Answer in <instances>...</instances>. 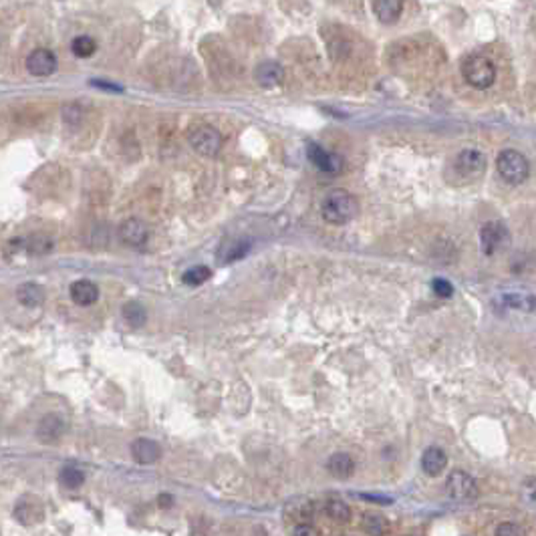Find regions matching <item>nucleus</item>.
Returning a JSON list of instances; mask_svg holds the SVG:
<instances>
[{"label": "nucleus", "mask_w": 536, "mask_h": 536, "mask_svg": "<svg viewBox=\"0 0 536 536\" xmlns=\"http://www.w3.org/2000/svg\"><path fill=\"white\" fill-rule=\"evenodd\" d=\"M59 482H61V486H65V488H69V490H77V488H81V484L85 482V474L79 470V468H63L61 470V474H59Z\"/></svg>", "instance_id": "obj_25"}, {"label": "nucleus", "mask_w": 536, "mask_h": 536, "mask_svg": "<svg viewBox=\"0 0 536 536\" xmlns=\"http://www.w3.org/2000/svg\"><path fill=\"white\" fill-rule=\"evenodd\" d=\"M71 51L75 57H79V59H87V57H91V55L97 51V42H95L91 36L87 35L75 36V38L71 40Z\"/></svg>", "instance_id": "obj_23"}, {"label": "nucleus", "mask_w": 536, "mask_h": 536, "mask_svg": "<svg viewBox=\"0 0 536 536\" xmlns=\"http://www.w3.org/2000/svg\"><path fill=\"white\" fill-rule=\"evenodd\" d=\"M327 470L333 478H339V480H347L353 476L355 472V462L349 454L345 452H337L333 454L329 460H327Z\"/></svg>", "instance_id": "obj_16"}, {"label": "nucleus", "mask_w": 536, "mask_h": 536, "mask_svg": "<svg viewBox=\"0 0 536 536\" xmlns=\"http://www.w3.org/2000/svg\"><path fill=\"white\" fill-rule=\"evenodd\" d=\"M131 456L138 464H155L162 458V448L149 437H138L131 444Z\"/></svg>", "instance_id": "obj_13"}, {"label": "nucleus", "mask_w": 536, "mask_h": 536, "mask_svg": "<svg viewBox=\"0 0 536 536\" xmlns=\"http://www.w3.org/2000/svg\"><path fill=\"white\" fill-rule=\"evenodd\" d=\"M456 168L465 178L480 176L486 168V157L478 149H464L456 157Z\"/></svg>", "instance_id": "obj_11"}, {"label": "nucleus", "mask_w": 536, "mask_h": 536, "mask_svg": "<svg viewBox=\"0 0 536 536\" xmlns=\"http://www.w3.org/2000/svg\"><path fill=\"white\" fill-rule=\"evenodd\" d=\"M496 168H498V174H500L502 178L506 179L508 183H514V186L522 183L531 174L528 159L520 151H516V149H504V151H500V155L496 159Z\"/></svg>", "instance_id": "obj_3"}, {"label": "nucleus", "mask_w": 536, "mask_h": 536, "mask_svg": "<svg viewBox=\"0 0 536 536\" xmlns=\"http://www.w3.org/2000/svg\"><path fill=\"white\" fill-rule=\"evenodd\" d=\"M510 242V232L502 222H488L480 230V244L486 256H492Z\"/></svg>", "instance_id": "obj_5"}, {"label": "nucleus", "mask_w": 536, "mask_h": 536, "mask_svg": "<svg viewBox=\"0 0 536 536\" xmlns=\"http://www.w3.org/2000/svg\"><path fill=\"white\" fill-rule=\"evenodd\" d=\"M357 200L347 190H333L331 194L324 196L321 204L322 220L333 226H343L351 222L357 216Z\"/></svg>", "instance_id": "obj_1"}, {"label": "nucleus", "mask_w": 536, "mask_h": 536, "mask_svg": "<svg viewBox=\"0 0 536 536\" xmlns=\"http://www.w3.org/2000/svg\"><path fill=\"white\" fill-rule=\"evenodd\" d=\"M462 77L476 89H488L496 81V65L484 55H470L462 63Z\"/></svg>", "instance_id": "obj_2"}, {"label": "nucleus", "mask_w": 536, "mask_h": 536, "mask_svg": "<svg viewBox=\"0 0 536 536\" xmlns=\"http://www.w3.org/2000/svg\"><path fill=\"white\" fill-rule=\"evenodd\" d=\"M343 536H347V535H343Z\"/></svg>", "instance_id": "obj_37"}, {"label": "nucleus", "mask_w": 536, "mask_h": 536, "mask_svg": "<svg viewBox=\"0 0 536 536\" xmlns=\"http://www.w3.org/2000/svg\"><path fill=\"white\" fill-rule=\"evenodd\" d=\"M363 498H367V500L381 502V504H392V498H383V496H369V494H365Z\"/></svg>", "instance_id": "obj_36"}, {"label": "nucleus", "mask_w": 536, "mask_h": 536, "mask_svg": "<svg viewBox=\"0 0 536 536\" xmlns=\"http://www.w3.org/2000/svg\"><path fill=\"white\" fill-rule=\"evenodd\" d=\"M446 488H448L450 498H454V500L470 502L478 496V486H476L474 478L470 474H465L464 470H454L448 476Z\"/></svg>", "instance_id": "obj_6"}, {"label": "nucleus", "mask_w": 536, "mask_h": 536, "mask_svg": "<svg viewBox=\"0 0 536 536\" xmlns=\"http://www.w3.org/2000/svg\"><path fill=\"white\" fill-rule=\"evenodd\" d=\"M307 155L311 159V164L321 170L322 174H339L343 170V157L339 153L327 151L319 143H309L307 145Z\"/></svg>", "instance_id": "obj_7"}, {"label": "nucleus", "mask_w": 536, "mask_h": 536, "mask_svg": "<svg viewBox=\"0 0 536 536\" xmlns=\"http://www.w3.org/2000/svg\"><path fill=\"white\" fill-rule=\"evenodd\" d=\"M431 288H433V292H435L437 296H444V298H448V296L454 294V286L450 285L446 279H433Z\"/></svg>", "instance_id": "obj_29"}, {"label": "nucleus", "mask_w": 536, "mask_h": 536, "mask_svg": "<svg viewBox=\"0 0 536 536\" xmlns=\"http://www.w3.org/2000/svg\"><path fill=\"white\" fill-rule=\"evenodd\" d=\"M292 536H321V535H319V531H317L313 524L303 522V524H296V526H294Z\"/></svg>", "instance_id": "obj_32"}, {"label": "nucleus", "mask_w": 536, "mask_h": 536, "mask_svg": "<svg viewBox=\"0 0 536 536\" xmlns=\"http://www.w3.org/2000/svg\"><path fill=\"white\" fill-rule=\"evenodd\" d=\"M121 315H123L125 322H127L129 327H133V329H140V327H143L145 321H147V313H145L143 305L136 303V301L125 303L123 309H121Z\"/></svg>", "instance_id": "obj_21"}, {"label": "nucleus", "mask_w": 536, "mask_h": 536, "mask_svg": "<svg viewBox=\"0 0 536 536\" xmlns=\"http://www.w3.org/2000/svg\"><path fill=\"white\" fill-rule=\"evenodd\" d=\"M188 142L198 153H202L206 157H212V155H216L220 151L224 140H222V133L212 125H198V127H194L188 133Z\"/></svg>", "instance_id": "obj_4"}, {"label": "nucleus", "mask_w": 536, "mask_h": 536, "mask_svg": "<svg viewBox=\"0 0 536 536\" xmlns=\"http://www.w3.org/2000/svg\"><path fill=\"white\" fill-rule=\"evenodd\" d=\"M69 294H71V301L77 307H91L99 298V288L95 283L81 279V281H75L69 286Z\"/></svg>", "instance_id": "obj_14"}, {"label": "nucleus", "mask_w": 536, "mask_h": 536, "mask_svg": "<svg viewBox=\"0 0 536 536\" xmlns=\"http://www.w3.org/2000/svg\"><path fill=\"white\" fill-rule=\"evenodd\" d=\"M251 251V242H234V246L230 251L226 252V262H232V260H238L242 256H246V252Z\"/></svg>", "instance_id": "obj_28"}, {"label": "nucleus", "mask_w": 536, "mask_h": 536, "mask_svg": "<svg viewBox=\"0 0 536 536\" xmlns=\"http://www.w3.org/2000/svg\"><path fill=\"white\" fill-rule=\"evenodd\" d=\"M524 496H526V500L536 504V480H528V482L524 484Z\"/></svg>", "instance_id": "obj_33"}, {"label": "nucleus", "mask_w": 536, "mask_h": 536, "mask_svg": "<svg viewBox=\"0 0 536 536\" xmlns=\"http://www.w3.org/2000/svg\"><path fill=\"white\" fill-rule=\"evenodd\" d=\"M448 465V456L442 448H435L431 446L424 452L422 456V470L428 474V476H439Z\"/></svg>", "instance_id": "obj_18"}, {"label": "nucleus", "mask_w": 536, "mask_h": 536, "mask_svg": "<svg viewBox=\"0 0 536 536\" xmlns=\"http://www.w3.org/2000/svg\"><path fill=\"white\" fill-rule=\"evenodd\" d=\"M42 516H44L42 504L36 500V498H23V500L16 502V506H14V518H16L21 524H25V526L40 522Z\"/></svg>", "instance_id": "obj_15"}, {"label": "nucleus", "mask_w": 536, "mask_h": 536, "mask_svg": "<svg viewBox=\"0 0 536 536\" xmlns=\"http://www.w3.org/2000/svg\"><path fill=\"white\" fill-rule=\"evenodd\" d=\"M119 240L125 244V246H131V248H143L145 242H147V226L143 224L140 218H127L119 224Z\"/></svg>", "instance_id": "obj_8"}, {"label": "nucleus", "mask_w": 536, "mask_h": 536, "mask_svg": "<svg viewBox=\"0 0 536 536\" xmlns=\"http://www.w3.org/2000/svg\"><path fill=\"white\" fill-rule=\"evenodd\" d=\"M16 301L27 309H35L44 301V288L36 283H23L16 288Z\"/></svg>", "instance_id": "obj_19"}, {"label": "nucleus", "mask_w": 536, "mask_h": 536, "mask_svg": "<svg viewBox=\"0 0 536 536\" xmlns=\"http://www.w3.org/2000/svg\"><path fill=\"white\" fill-rule=\"evenodd\" d=\"M210 277H212V270H210L208 266L200 264V266L188 268V270L181 275V281H183V285L188 286H200L204 285L206 281H210Z\"/></svg>", "instance_id": "obj_24"}, {"label": "nucleus", "mask_w": 536, "mask_h": 536, "mask_svg": "<svg viewBox=\"0 0 536 536\" xmlns=\"http://www.w3.org/2000/svg\"><path fill=\"white\" fill-rule=\"evenodd\" d=\"M254 81L264 87V89H275L279 85H283L285 81V69L283 65L275 63V61H264L256 67L254 71Z\"/></svg>", "instance_id": "obj_12"}, {"label": "nucleus", "mask_w": 536, "mask_h": 536, "mask_svg": "<svg viewBox=\"0 0 536 536\" xmlns=\"http://www.w3.org/2000/svg\"><path fill=\"white\" fill-rule=\"evenodd\" d=\"M504 303H508L510 309H520V311H535L536 298L533 294H506Z\"/></svg>", "instance_id": "obj_27"}, {"label": "nucleus", "mask_w": 536, "mask_h": 536, "mask_svg": "<svg viewBox=\"0 0 536 536\" xmlns=\"http://www.w3.org/2000/svg\"><path fill=\"white\" fill-rule=\"evenodd\" d=\"M361 528H363L365 535L369 536H385L387 531H390V520L385 516H381V514L367 512V514H363Z\"/></svg>", "instance_id": "obj_20"}, {"label": "nucleus", "mask_w": 536, "mask_h": 536, "mask_svg": "<svg viewBox=\"0 0 536 536\" xmlns=\"http://www.w3.org/2000/svg\"><path fill=\"white\" fill-rule=\"evenodd\" d=\"M496 536H526L524 531L514 522H502L496 528Z\"/></svg>", "instance_id": "obj_30"}, {"label": "nucleus", "mask_w": 536, "mask_h": 536, "mask_svg": "<svg viewBox=\"0 0 536 536\" xmlns=\"http://www.w3.org/2000/svg\"><path fill=\"white\" fill-rule=\"evenodd\" d=\"M67 431V422L59 416V413H49L44 416L38 426H36V437L42 444H55L63 437V433Z\"/></svg>", "instance_id": "obj_9"}, {"label": "nucleus", "mask_w": 536, "mask_h": 536, "mask_svg": "<svg viewBox=\"0 0 536 536\" xmlns=\"http://www.w3.org/2000/svg\"><path fill=\"white\" fill-rule=\"evenodd\" d=\"M371 8L383 25H394L399 21V16L403 12V2H399V0H375L371 4Z\"/></svg>", "instance_id": "obj_17"}, {"label": "nucleus", "mask_w": 536, "mask_h": 536, "mask_svg": "<svg viewBox=\"0 0 536 536\" xmlns=\"http://www.w3.org/2000/svg\"><path fill=\"white\" fill-rule=\"evenodd\" d=\"M324 512L335 522H349L351 520V508L345 502L337 500V498L324 502Z\"/></svg>", "instance_id": "obj_22"}, {"label": "nucleus", "mask_w": 536, "mask_h": 536, "mask_svg": "<svg viewBox=\"0 0 536 536\" xmlns=\"http://www.w3.org/2000/svg\"><path fill=\"white\" fill-rule=\"evenodd\" d=\"M93 85H95V87H101V89H107V91H117V93L123 91V87L113 85V83H103V81H93Z\"/></svg>", "instance_id": "obj_34"}, {"label": "nucleus", "mask_w": 536, "mask_h": 536, "mask_svg": "<svg viewBox=\"0 0 536 536\" xmlns=\"http://www.w3.org/2000/svg\"><path fill=\"white\" fill-rule=\"evenodd\" d=\"M27 251L33 256H42L53 251V240L44 234H33L27 242Z\"/></svg>", "instance_id": "obj_26"}, {"label": "nucleus", "mask_w": 536, "mask_h": 536, "mask_svg": "<svg viewBox=\"0 0 536 536\" xmlns=\"http://www.w3.org/2000/svg\"><path fill=\"white\" fill-rule=\"evenodd\" d=\"M157 502H159V506H164V508H170V506L174 504V498H172L170 494H162V496L157 498Z\"/></svg>", "instance_id": "obj_35"}, {"label": "nucleus", "mask_w": 536, "mask_h": 536, "mask_svg": "<svg viewBox=\"0 0 536 536\" xmlns=\"http://www.w3.org/2000/svg\"><path fill=\"white\" fill-rule=\"evenodd\" d=\"M81 117H83V111H81L79 105H67V107L63 109V119L69 125H77L81 121Z\"/></svg>", "instance_id": "obj_31"}, {"label": "nucleus", "mask_w": 536, "mask_h": 536, "mask_svg": "<svg viewBox=\"0 0 536 536\" xmlns=\"http://www.w3.org/2000/svg\"><path fill=\"white\" fill-rule=\"evenodd\" d=\"M27 69L35 77H49L57 71V57L49 49H36L27 57Z\"/></svg>", "instance_id": "obj_10"}]
</instances>
